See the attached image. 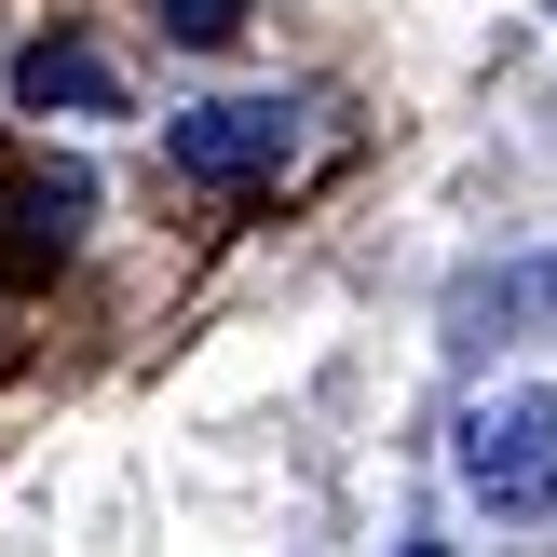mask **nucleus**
Masks as SVG:
<instances>
[{"label": "nucleus", "mask_w": 557, "mask_h": 557, "mask_svg": "<svg viewBox=\"0 0 557 557\" xmlns=\"http://www.w3.org/2000/svg\"><path fill=\"white\" fill-rule=\"evenodd\" d=\"M462 490L490 517H557V395H476L462 408Z\"/></svg>", "instance_id": "f257e3e1"}, {"label": "nucleus", "mask_w": 557, "mask_h": 557, "mask_svg": "<svg viewBox=\"0 0 557 557\" xmlns=\"http://www.w3.org/2000/svg\"><path fill=\"white\" fill-rule=\"evenodd\" d=\"M286 150H299V109L286 96H205V109L163 123V163H177L190 190H245V177H272Z\"/></svg>", "instance_id": "f03ea898"}, {"label": "nucleus", "mask_w": 557, "mask_h": 557, "mask_svg": "<svg viewBox=\"0 0 557 557\" xmlns=\"http://www.w3.org/2000/svg\"><path fill=\"white\" fill-rule=\"evenodd\" d=\"M14 109H82V123H96V109H123V69H109L96 41H27L14 54Z\"/></svg>", "instance_id": "7ed1b4c3"}, {"label": "nucleus", "mask_w": 557, "mask_h": 557, "mask_svg": "<svg viewBox=\"0 0 557 557\" xmlns=\"http://www.w3.org/2000/svg\"><path fill=\"white\" fill-rule=\"evenodd\" d=\"M163 27H177V41H232L245 0H163Z\"/></svg>", "instance_id": "20e7f679"}, {"label": "nucleus", "mask_w": 557, "mask_h": 557, "mask_svg": "<svg viewBox=\"0 0 557 557\" xmlns=\"http://www.w3.org/2000/svg\"><path fill=\"white\" fill-rule=\"evenodd\" d=\"M408 557H449V544H408Z\"/></svg>", "instance_id": "39448f33"}]
</instances>
